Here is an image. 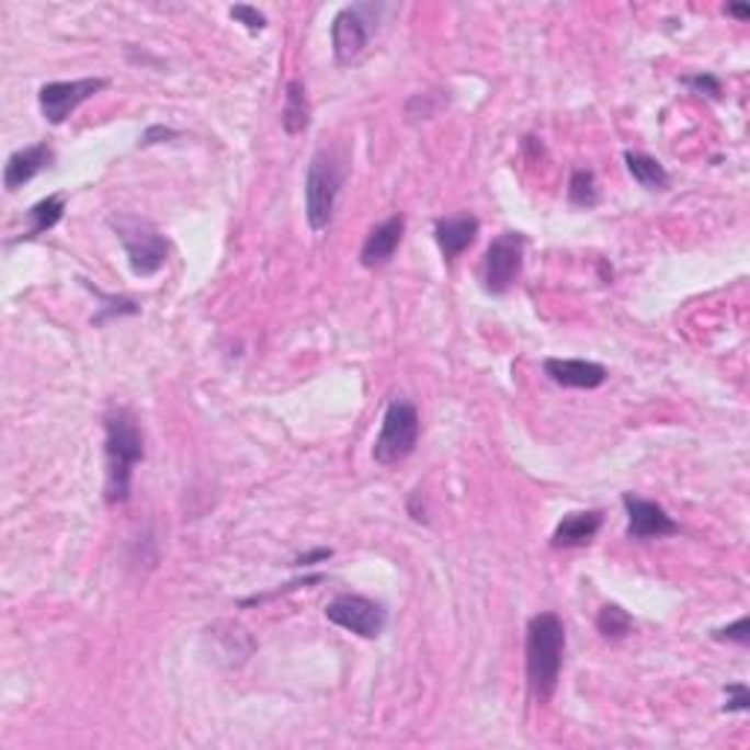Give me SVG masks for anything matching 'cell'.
Wrapping results in <instances>:
<instances>
[{"mask_svg":"<svg viewBox=\"0 0 750 750\" xmlns=\"http://www.w3.org/2000/svg\"><path fill=\"white\" fill-rule=\"evenodd\" d=\"M562 651H566V627L557 613H536L527 622L525 639V669L527 686L536 701H548L557 689L562 669Z\"/></svg>","mask_w":750,"mask_h":750,"instance_id":"cell-2","label":"cell"},{"mask_svg":"<svg viewBox=\"0 0 750 750\" xmlns=\"http://www.w3.org/2000/svg\"><path fill=\"white\" fill-rule=\"evenodd\" d=\"M326 618L331 625L343 627L349 634L361 636V639H378L387 627V610L373 599L364 595H338L326 604Z\"/></svg>","mask_w":750,"mask_h":750,"instance_id":"cell-8","label":"cell"},{"mask_svg":"<svg viewBox=\"0 0 750 750\" xmlns=\"http://www.w3.org/2000/svg\"><path fill=\"white\" fill-rule=\"evenodd\" d=\"M170 138H179L177 129H170V126H147L141 135V147H150V144H159V141H170Z\"/></svg>","mask_w":750,"mask_h":750,"instance_id":"cell-27","label":"cell"},{"mask_svg":"<svg viewBox=\"0 0 750 750\" xmlns=\"http://www.w3.org/2000/svg\"><path fill=\"white\" fill-rule=\"evenodd\" d=\"M446 106V98H443V91H425V94H413L411 100H408V106H405V115H408V121L411 124H417V121H429V117H434L440 112V109Z\"/></svg>","mask_w":750,"mask_h":750,"instance_id":"cell-22","label":"cell"},{"mask_svg":"<svg viewBox=\"0 0 750 750\" xmlns=\"http://www.w3.org/2000/svg\"><path fill=\"white\" fill-rule=\"evenodd\" d=\"M420 443V411L411 399L394 396L385 411L382 431L375 438L373 457L375 464L396 466L413 455V448Z\"/></svg>","mask_w":750,"mask_h":750,"instance_id":"cell-4","label":"cell"},{"mask_svg":"<svg viewBox=\"0 0 750 750\" xmlns=\"http://www.w3.org/2000/svg\"><path fill=\"white\" fill-rule=\"evenodd\" d=\"M522 259H525V235L504 232L487 247L481 264V282L487 294H508L513 282L522 273Z\"/></svg>","mask_w":750,"mask_h":750,"instance_id":"cell-7","label":"cell"},{"mask_svg":"<svg viewBox=\"0 0 750 750\" xmlns=\"http://www.w3.org/2000/svg\"><path fill=\"white\" fill-rule=\"evenodd\" d=\"M604 516L601 510H581V513H569L560 519V525L554 527L552 545L554 548H583L599 536Z\"/></svg>","mask_w":750,"mask_h":750,"instance_id":"cell-15","label":"cell"},{"mask_svg":"<svg viewBox=\"0 0 750 750\" xmlns=\"http://www.w3.org/2000/svg\"><path fill=\"white\" fill-rule=\"evenodd\" d=\"M569 203L575 208H592L601 203L599 179L590 168H575L569 177Z\"/></svg>","mask_w":750,"mask_h":750,"instance_id":"cell-19","label":"cell"},{"mask_svg":"<svg viewBox=\"0 0 750 750\" xmlns=\"http://www.w3.org/2000/svg\"><path fill=\"white\" fill-rule=\"evenodd\" d=\"M627 173L634 177V182L645 188V191H666L669 188V170L662 168L660 161L645 152H625Z\"/></svg>","mask_w":750,"mask_h":750,"instance_id":"cell-18","label":"cell"},{"mask_svg":"<svg viewBox=\"0 0 750 750\" xmlns=\"http://www.w3.org/2000/svg\"><path fill=\"white\" fill-rule=\"evenodd\" d=\"M724 695H727L724 713H748L750 709V692L745 683H730L724 689Z\"/></svg>","mask_w":750,"mask_h":750,"instance_id":"cell-25","label":"cell"},{"mask_svg":"<svg viewBox=\"0 0 750 750\" xmlns=\"http://www.w3.org/2000/svg\"><path fill=\"white\" fill-rule=\"evenodd\" d=\"M346 185V161L338 150H317L305 177V217L314 232L329 229L340 191Z\"/></svg>","mask_w":750,"mask_h":750,"instance_id":"cell-3","label":"cell"},{"mask_svg":"<svg viewBox=\"0 0 750 750\" xmlns=\"http://www.w3.org/2000/svg\"><path fill=\"white\" fill-rule=\"evenodd\" d=\"M622 504L627 510V536L630 539H654V536L660 539V536H674L680 531L678 522L657 501L639 499L634 492H625Z\"/></svg>","mask_w":750,"mask_h":750,"instance_id":"cell-10","label":"cell"},{"mask_svg":"<svg viewBox=\"0 0 750 750\" xmlns=\"http://www.w3.org/2000/svg\"><path fill=\"white\" fill-rule=\"evenodd\" d=\"M680 82H683L689 91L704 94V98H709V100L721 98V80H718L715 73H689V77H683Z\"/></svg>","mask_w":750,"mask_h":750,"instance_id":"cell-23","label":"cell"},{"mask_svg":"<svg viewBox=\"0 0 750 750\" xmlns=\"http://www.w3.org/2000/svg\"><path fill=\"white\" fill-rule=\"evenodd\" d=\"M727 15H732V19H739V21H748L750 7H745V3H727Z\"/></svg>","mask_w":750,"mask_h":750,"instance_id":"cell-29","label":"cell"},{"mask_svg":"<svg viewBox=\"0 0 750 750\" xmlns=\"http://www.w3.org/2000/svg\"><path fill=\"white\" fill-rule=\"evenodd\" d=\"M229 19L238 21V24H243V27L250 30V33H261V30L268 27V15L255 10V7H250V3H238V7H229Z\"/></svg>","mask_w":750,"mask_h":750,"instance_id":"cell-24","label":"cell"},{"mask_svg":"<svg viewBox=\"0 0 750 750\" xmlns=\"http://www.w3.org/2000/svg\"><path fill=\"white\" fill-rule=\"evenodd\" d=\"M715 639H718V643H724V639H727V643H736V645H741V648H745V645L750 643V618L741 616L736 625L724 627V630H715Z\"/></svg>","mask_w":750,"mask_h":750,"instance_id":"cell-26","label":"cell"},{"mask_svg":"<svg viewBox=\"0 0 750 750\" xmlns=\"http://www.w3.org/2000/svg\"><path fill=\"white\" fill-rule=\"evenodd\" d=\"M385 7L382 3H355L338 12L331 24V50L338 65H352L364 56L370 38H373Z\"/></svg>","mask_w":750,"mask_h":750,"instance_id":"cell-6","label":"cell"},{"mask_svg":"<svg viewBox=\"0 0 750 750\" xmlns=\"http://www.w3.org/2000/svg\"><path fill=\"white\" fill-rule=\"evenodd\" d=\"M86 287H91L89 282H82ZM94 291V287H91ZM94 296H98L100 303V311L98 317H94V326H103L106 320H115V317H133V314H138V305L133 303V299H126V296H109L103 294V291H94Z\"/></svg>","mask_w":750,"mask_h":750,"instance_id":"cell-21","label":"cell"},{"mask_svg":"<svg viewBox=\"0 0 750 750\" xmlns=\"http://www.w3.org/2000/svg\"><path fill=\"white\" fill-rule=\"evenodd\" d=\"M54 161L56 152L47 141L21 147V150H15L10 159H7V168H3V188H7L10 194L12 191H19V188H24L27 182H33L42 170L50 168Z\"/></svg>","mask_w":750,"mask_h":750,"instance_id":"cell-12","label":"cell"},{"mask_svg":"<svg viewBox=\"0 0 750 750\" xmlns=\"http://www.w3.org/2000/svg\"><path fill=\"white\" fill-rule=\"evenodd\" d=\"M595 627H599L601 636L607 639H625L630 630H634V618L627 610H622L618 604H604L595 616Z\"/></svg>","mask_w":750,"mask_h":750,"instance_id":"cell-20","label":"cell"},{"mask_svg":"<svg viewBox=\"0 0 750 750\" xmlns=\"http://www.w3.org/2000/svg\"><path fill=\"white\" fill-rule=\"evenodd\" d=\"M543 370L554 385L572 390H595L607 382V366L581 357H545Z\"/></svg>","mask_w":750,"mask_h":750,"instance_id":"cell-11","label":"cell"},{"mask_svg":"<svg viewBox=\"0 0 750 750\" xmlns=\"http://www.w3.org/2000/svg\"><path fill=\"white\" fill-rule=\"evenodd\" d=\"M311 124V103L308 91L299 80H291L285 89V109H282V126L287 135H303Z\"/></svg>","mask_w":750,"mask_h":750,"instance_id":"cell-17","label":"cell"},{"mask_svg":"<svg viewBox=\"0 0 750 750\" xmlns=\"http://www.w3.org/2000/svg\"><path fill=\"white\" fill-rule=\"evenodd\" d=\"M478 217L475 215H455V217H440L434 224V238H438V247L443 252V259L455 261L461 252H466L478 238Z\"/></svg>","mask_w":750,"mask_h":750,"instance_id":"cell-14","label":"cell"},{"mask_svg":"<svg viewBox=\"0 0 750 750\" xmlns=\"http://www.w3.org/2000/svg\"><path fill=\"white\" fill-rule=\"evenodd\" d=\"M402 235H405L402 215H390L387 220L373 226L370 235H366L364 247H361V264H364L366 270H378V268H385V264H390V259H394L396 250H399V243H402Z\"/></svg>","mask_w":750,"mask_h":750,"instance_id":"cell-13","label":"cell"},{"mask_svg":"<svg viewBox=\"0 0 750 750\" xmlns=\"http://www.w3.org/2000/svg\"><path fill=\"white\" fill-rule=\"evenodd\" d=\"M331 560V548H314V552H308V554H299L294 560V566H317V562H329Z\"/></svg>","mask_w":750,"mask_h":750,"instance_id":"cell-28","label":"cell"},{"mask_svg":"<svg viewBox=\"0 0 750 750\" xmlns=\"http://www.w3.org/2000/svg\"><path fill=\"white\" fill-rule=\"evenodd\" d=\"M109 226L115 229L117 241L124 243L126 259L133 268L135 276H156L164 261H168V238L144 217L133 215H117L109 217Z\"/></svg>","mask_w":750,"mask_h":750,"instance_id":"cell-5","label":"cell"},{"mask_svg":"<svg viewBox=\"0 0 750 750\" xmlns=\"http://www.w3.org/2000/svg\"><path fill=\"white\" fill-rule=\"evenodd\" d=\"M106 429V504H124L133 490V469L144 461V434L129 408H109Z\"/></svg>","mask_w":750,"mask_h":750,"instance_id":"cell-1","label":"cell"},{"mask_svg":"<svg viewBox=\"0 0 750 750\" xmlns=\"http://www.w3.org/2000/svg\"><path fill=\"white\" fill-rule=\"evenodd\" d=\"M109 80L103 77H82V80H68V82H45L38 89V109L45 115L47 124H65L68 117L77 112V109L91 100L94 94L106 89Z\"/></svg>","mask_w":750,"mask_h":750,"instance_id":"cell-9","label":"cell"},{"mask_svg":"<svg viewBox=\"0 0 750 750\" xmlns=\"http://www.w3.org/2000/svg\"><path fill=\"white\" fill-rule=\"evenodd\" d=\"M65 217V194H50V197L38 200L36 206L27 208V232L21 235V241H36L45 232H50Z\"/></svg>","mask_w":750,"mask_h":750,"instance_id":"cell-16","label":"cell"}]
</instances>
